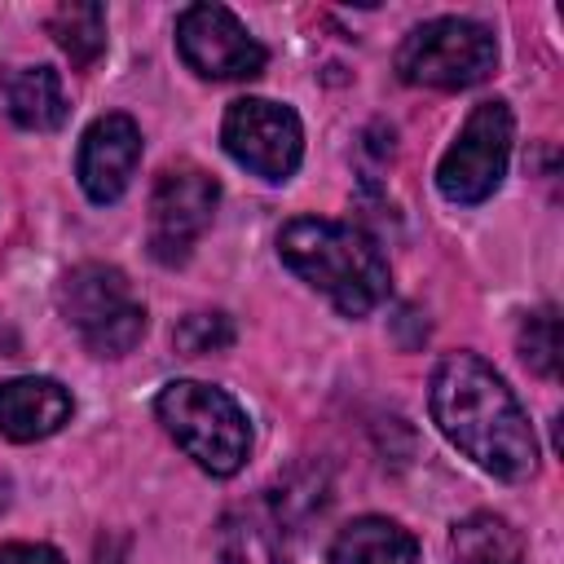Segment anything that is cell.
Listing matches in <instances>:
<instances>
[{
    "instance_id": "obj_1",
    "label": "cell",
    "mask_w": 564,
    "mask_h": 564,
    "mask_svg": "<svg viewBox=\"0 0 564 564\" xmlns=\"http://www.w3.org/2000/svg\"><path fill=\"white\" fill-rule=\"evenodd\" d=\"M432 419L449 445H458L480 471L498 480H524L538 467V436L507 388V379L476 352H445L427 392Z\"/></svg>"
},
{
    "instance_id": "obj_2",
    "label": "cell",
    "mask_w": 564,
    "mask_h": 564,
    "mask_svg": "<svg viewBox=\"0 0 564 564\" xmlns=\"http://www.w3.org/2000/svg\"><path fill=\"white\" fill-rule=\"evenodd\" d=\"M278 256L344 317H366L388 300V260L361 225L295 216L278 229Z\"/></svg>"
},
{
    "instance_id": "obj_3",
    "label": "cell",
    "mask_w": 564,
    "mask_h": 564,
    "mask_svg": "<svg viewBox=\"0 0 564 564\" xmlns=\"http://www.w3.org/2000/svg\"><path fill=\"white\" fill-rule=\"evenodd\" d=\"M154 414L167 436L212 476H234L251 454V423L242 405L203 379H172L154 397Z\"/></svg>"
},
{
    "instance_id": "obj_4",
    "label": "cell",
    "mask_w": 564,
    "mask_h": 564,
    "mask_svg": "<svg viewBox=\"0 0 564 564\" xmlns=\"http://www.w3.org/2000/svg\"><path fill=\"white\" fill-rule=\"evenodd\" d=\"M57 313L84 339L93 357H123L145 335V304L137 300L123 269L101 264V260H88L62 273Z\"/></svg>"
},
{
    "instance_id": "obj_5",
    "label": "cell",
    "mask_w": 564,
    "mask_h": 564,
    "mask_svg": "<svg viewBox=\"0 0 564 564\" xmlns=\"http://www.w3.org/2000/svg\"><path fill=\"white\" fill-rule=\"evenodd\" d=\"M397 75L410 88H471L485 84L498 66V40L489 26L445 13L414 26L397 48Z\"/></svg>"
},
{
    "instance_id": "obj_6",
    "label": "cell",
    "mask_w": 564,
    "mask_h": 564,
    "mask_svg": "<svg viewBox=\"0 0 564 564\" xmlns=\"http://www.w3.org/2000/svg\"><path fill=\"white\" fill-rule=\"evenodd\" d=\"M511 141H516V119L507 110V101H476L471 115L463 119L458 137L449 141V150L436 163V189L441 198L458 203V207H476L485 203L511 163Z\"/></svg>"
},
{
    "instance_id": "obj_7",
    "label": "cell",
    "mask_w": 564,
    "mask_h": 564,
    "mask_svg": "<svg viewBox=\"0 0 564 564\" xmlns=\"http://www.w3.org/2000/svg\"><path fill=\"white\" fill-rule=\"evenodd\" d=\"M220 145L238 167H247L260 181H291L304 159V128L300 115L269 97H238L225 110Z\"/></svg>"
},
{
    "instance_id": "obj_8",
    "label": "cell",
    "mask_w": 564,
    "mask_h": 564,
    "mask_svg": "<svg viewBox=\"0 0 564 564\" xmlns=\"http://www.w3.org/2000/svg\"><path fill=\"white\" fill-rule=\"evenodd\" d=\"M220 203L216 176H207L194 163H172L159 172L154 194H150V225H145V247L159 264H185L198 247V238L212 229Z\"/></svg>"
},
{
    "instance_id": "obj_9",
    "label": "cell",
    "mask_w": 564,
    "mask_h": 564,
    "mask_svg": "<svg viewBox=\"0 0 564 564\" xmlns=\"http://www.w3.org/2000/svg\"><path fill=\"white\" fill-rule=\"evenodd\" d=\"M176 48L203 79H256L269 62L264 44L225 4H185L176 13Z\"/></svg>"
},
{
    "instance_id": "obj_10",
    "label": "cell",
    "mask_w": 564,
    "mask_h": 564,
    "mask_svg": "<svg viewBox=\"0 0 564 564\" xmlns=\"http://www.w3.org/2000/svg\"><path fill=\"white\" fill-rule=\"evenodd\" d=\"M141 163V128L132 115H97L84 137H79V154H75V176L79 189L106 207L119 203L123 189L132 185V172Z\"/></svg>"
},
{
    "instance_id": "obj_11",
    "label": "cell",
    "mask_w": 564,
    "mask_h": 564,
    "mask_svg": "<svg viewBox=\"0 0 564 564\" xmlns=\"http://www.w3.org/2000/svg\"><path fill=\"white\" fill-rule=\"evenodd\" d=\"M75 414L70 392L48 375H18L0 383V436L31 445L62 432Z\"/></svg>"
},
{
    "instance_id": "obj_12",
    "label": "cell",
    "mask_w": 564,
    "mask_h": 564,
    "mask_svg": "<svg viewBox=\"0 0 564 564\" xmlns=\"http://www.w3.org/2000/svg\"><path fill=\"white\" fill-rule=\"evenodd\" d=\"M0 115L31 132H53L66 119L62 75L53 66H13L0 75Z\"/></svg>"
},
{
    "instance_id": "obj_13",
    "label": "cell",
    "mask_w": 564,
    "mask_h": 564,
    "mask_svg": "<svg viewBox=\"0 0 564 564\" xmlns=\"http://www.w3.org/2000/svg\"><path fill=\"white\" fill-rule=\"evenodd\" d=\"M326 564H419V542L388 516H357L335 533Z\"/></svg>"
},
{
    "instance_id": "obj_14",
    "label": "cell",
    "mask_w": 564,
    "mask_h": 564,
    "mask_svg": "<svg viewBox=\"0 0 564 564\" xmlns=\"http://www.w3.org/2000/svg\"><path fill=\"white\" fill-rule=\"evenodd\" d=\"M449 560L454 564H520L524 560V546H520V533L494 516V511H476L467 520L454 524L449 533Z\"/></svg>"
},
{
    "instance_id": "obj_15",
    "label": "cell",
    "mask_w": 564,
    "mask_h": 564,
    "mask_svg": "<svg viewBox=\"0 0 564 564\" xmlns=\"http://www.w3.org/2000/svg\"><path fill=\"white\" fill-rule=\"evenodd\" d=\"M216 555H220V564H286L278 529L260 511H247V507H238L220 520Z\"/></svg>"
},
{
    "instance_id": "obj_16",
    "label": "cell",
    "mask_w": 564,
    "mask_h": 564,
    "mask_svg": "<svg viewBox=\"0 0 564 564\" xmlns=\"http://www.w3.org/2000/svg\"><path fill=\"white\" fill-rule=\"evenodd\" d=\"M48 35L75 66H93L106 53V9L101 4H57L48 13Z\"/></svg>"
},
{
    "instance_id": "obj_17",
    "label": "cell",
    "mask_w": 564,
    "mask_h": 564,
    "mask_svg": "<svg viewBox=\"0 0 564 564\" xmlns=\"http://www.w3.org/2000/svg\"><path fill=\"white\" fill-rule=\"evenodd\" d=\"M520 357L533 375L542 379H555L560 375V317L555 308H538L520 322Z\"/></svg>"
},
{
    "instance_id": "obj_18",
    "label": "cell",
    "mask_w": 564,
    "mask_h": 564,
    "mask_svg": "<svg viewBox=\"0 0 564 564\" xmlns=\"http://www.w3.org/2000/svg\"><path fill=\"white\" fill-rule=\"evenodd\" d=\"M172 344L185 352V357H203V352H220L234 344V322L225 313H189L176 322L172 330Z\"/></svg>"
},
{
    "instance_id": "obj_19",
    "label": "cell",
    "mask_w": 564,
    "mask_h": 564,
    "mask_svg": "<svg viewBox=\"0 0 564 564\" xmlns=\"http://www.w3.org/2000/svg\"><path fill=\"white\" fill-rule=\"evenodd\" d=\"M0 564H66V555L48 542H4Z\"/></svg>"
},
{
    "instance_id": "obj_20",
    "label": "cell",
    "mask_w": 564,
    "mask_h": 564,
    "mask_svg": "<svg viewBox=\"0 0 564 564\" xmlns=\"http://www.w3.org/2000/svg\"><path fill=\"white\" fill-rule=\"evenodd\" d=\"M93 564H128V542L123 538H101Z\"/></svg>"
}]
</instances>
